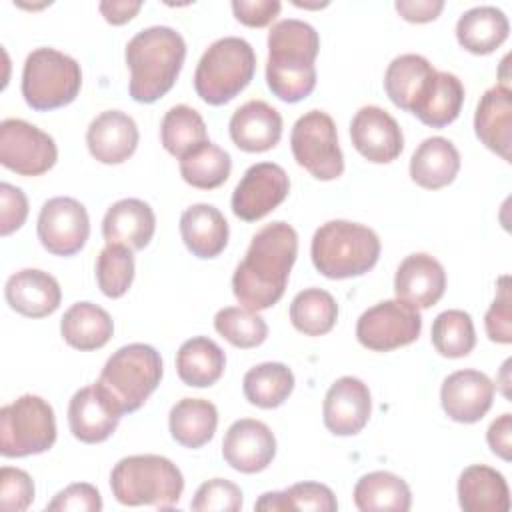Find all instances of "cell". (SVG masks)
Returning a JSON list of instances; mask_svg holds the SVG:
<instances>
[{
  "label": "cell",
  "mask_w": 512,
  "mask_h": 512,
  "mask_svg": "<svg viewBox=\"0 0 512 512\" xmlns=\"http://www.w3.org/2000/svg\"><path fill=\"white\" fill-rule=\"evenodd\" d=\"M296 256L298 234L288 222L278 220L260 228L232 276V292L240 306L254 312L272 308L284 296Z\"/></svg>",
  "instance_id": "6da1fadb"
},
{
  "label": "cell",
  "mask_w": 512,
  "mask_h": 512,
  "mask_svg": "<svg viewBox=\"0 0 512 512\" xmlns=\"http://www.w3.org/2000/svg\"><path fill=\"white\" fill-rule=\"evenodd\" d=\"M320 38L308 22L288 18L276 22L268 32L266 82L274 96L284 102H300L316 88L314 60Z\"/></svg>",
  "instance_id": "7a4b0ae2"
},
{
  "label": "cell",
  "mask_w": 512,
  "mask_h": 512,
  "mask_svg": "<svg viewBox=\"0 0 512 512\" xmlns=\"http://www.w3.org/2000/svg\"><path fill=\"white\" fill-rule=\"evenodd\" d=\"M124 58L132 100L152 104L172 90L186 58V42L170 26H150L130 38Z\"/></svg>",
  "instance_id": "3957f363"
},
{
  "label": "cell",
  "mask_w": 512,
  "mask_h": 512,
  "mask_svg": "<svg viewBox=\"0 0 512 512\" xmlns=\"http://www.w3.org/2000/svg\"><path fill=\"white\" fill-rule=\"evenodd\" d=\"M162 380V358L148 344L118 348L104 364L94 386L116 414L136 412Z\"/></svg>",
  "instance_id": "277c9868"
},
{
  "label": "cell",
  "mask_w": 512,
  "mask_h": 512,
  "mask_svg": "<svg viewBox=\"0 0 512 512\" xmlns=\"http://www.w3.org/2000/svg\"><path fill=\"white\" fill-rule=\"evenodd\" d=\"M310 256L314 268L326 278L342 280L362 276L376 266L380 240L364 224L330 220L314 232Z\"/></svg>",
  "instance_id": "5b68a950"
},
{
  "label": "cell",
  "mask_w": 512,
  "mask_h": 512,
  "mask_svg": "<svg viewBox=\"0 0 512 512\" xmlns=\"http://www.w3.org/2000/svg\"><path fill=\"white\" fill-rule=\"evenodd\" d=\"M114 498L124 506L172 508L178 504L184 478L178 466L156 454H136L118 460L110 474Z\"/></svg>",
  "instance_id": "8992f818"
},
{
  "label": "cell",
  "mask_w": 512,
  "mask_h": 512,
  "mask_svg": "<svg viewBox=\"0 0 512 512\" xmlns=\"http://www.w3.org/2000/svg\"><path fill=\"white\" fill-rule=\"evenodd\" d=\"M254 70L252 46L244 38L226 36L212 42L202 54L194 72V90L206 104L222 106L250 84Z\"/></svg>",
  "instance_id": "52a82bcc"
},
{
  "label": "cell",
  "mask_w": 512,
  "mask_h": 512,
  "mask_svg": "<svg viewBox=\"0 0 512 512\" xmlns=\"http://www.w3.org/2000/svg\"><path fill=\"white\" fill-rule=\"evenodd\" d=\"M82 86L80 64L54 48H36L26 56L22 96L32 110L48 112L76 100Z\"/></svg>",
  "instance_id": "ba28073f"
},
{
  "label": "cell",
  "mask_w": 512,
  "mask_h": 512,
  "mask_svg": "<svg viewBox=\"0 0 512 512\" xmlns=\"http://www.w3.org/2000/svg\"><path fill=\"white\" fill-rule=\"evenodd\" d=\"M56 442L52 406L34 394L0 408V452L6 458H24L50 450Z\"/></svg>",
  "instance_id": "9c48e42d"
},
{
  "label": "cell",
  "mask_w": 512,
  "mask_h": 512,
  "mask_svg": "<svg viewBox=\"0 0 512 512\" xmlns=\"http://www.w3.org/2000/svg\"><path fill=\"white\" fill-rule=\"evenodd\" d=\"M290 148L298 166L318 180H334L344 172L336 124L322 110H310L294 122Z\"/></svg>",
  "instance_id": "30bf717a"
},
{
  "label": "cell",
  "mask_w": 512,
  "mask_h": 512,
  "mask_svg": "<svg viewBox=\"0 0 512 512\" xmlns=\"http://www.w3.org/2000/svg\"><path fill=\"white\" fill-rule=\"evenodd\" d=\"M422 330V316L402 300H384L362 312L356 322L358 342L374 352H390L412 344Z\"/></svg>",
  "instance_id": "8fae6325"
},
{
  "label": "cell",
  "mask_w": 512,
  "mask_h": 512,
  "mask_svg": "<svg viewBox=\"0 0 512 512\" xmlns=\"http://www.w3.org/2000/svg\"><path fill=\"white\" fill-rule=\"evenodd\" d=\"M58 160V148L50 134L20 118L0 124V162L20 176H40Z\"/></svg>",
  "instance_id": "7c38bea8"
},
{
  "label": "cell",
  "mask_w": 512,
  "mask_h": 512,
  "mask_svg": "<svg viewBox=\"0 0 512 512\" xmlns=\"http://www.w3.org/2000/svg\"><path fill=\"white\" fill-rule=\"evenodd\" d=\"M36 230L44 250L54 256H74L90 236L88 212L76 198H50L40 208Z\"/></svg>",
  "instance_id": "4fadbf2b"
},
{
  "label": "cell",
  "mask_w": 512,
  "mask_h": 512,
  "mask_svg": "<svg viewBox=\"0 0 512 512\" xmlns=\"http://www.w3.org/2000/svg\"><path fill=\"white\" fill-rule=\"evenodd\" d=\"M290 190L288 174L274 162L252 164L232 194V212L244 222H256L278 208Z\"/></svg>",
  "instance_id": "5bb4252c"
},
{
  "label": "cell",
  "mask_w": 512,
  "mask_h": 512,
  "mask_svg": "<svg viewBox=\"0 0 512 512\" xmlns=\"http://www.w3.org/2000/svg\"><path fill=\"white\" fill-rule=\"evenodd\" d=\"M352 146L374 164H388L404 150L398 122L380 106H362L350 122Z\"/></svg>",
  "instance_id": "9a60e30c"
},
{
  "label": "cell",
  "mask_w": 512,
  "mask_h": 512,
  "mask_svg": "<svg viewBox=\"0 0 512 512\" xmlns=\"http://www.w3.org/2000/svg\"><path fill=\"white\" fill-rule=\"evenodd\" d=\"M222 456L226 464L242 474L262 472L276 456V438L264 422L242 418L226 430Z\"/></svg>",
  "instance_id": "2e32d148"
},
{
  "label": "cell",
  "mask_w": 512,
  "mask_h": 512,
  "mask_svg": "<svg viewBox=\"0 0 512 512\" xmlns=\"http://www.w3.org/2000/svg\"><path fill=\"white\" fill-rule=\"evenodd\" d=\"M370 412V390L360 378L342 376L324 396V426L336 436L358 434L368 424Z\"/></svg>",
  "instance_id": "e0dca14e"
},
{
  "label": "cell",
  "mask_w": 512,
  "mask_h": 512,
  "mask_svg": "<svg viewBox=\"0 0 512 512\" xmlns=\"http://www.w3.org/2000/svg\"><path fill=\"white\" fill-rule=\"evenodd\" d=\"M494 382L480 370L452 372L440 388V402L448 418L462 424L482 420L494 400Z\"/></svg>",
  "instance_id": "ac0fdd59"
},
{
  "label": "cell",
  "mask_w": 512,
  "mask_h": 512,
  "mask_svg": "<svg viewBox=\"0 0 512 512\" xmlns=\"http://www.w3.org/2000/svg\"><path fill=\"white\" fill-rule=\"evenodd\" d=\"M446 290L444 266L430 254L416 252L406 256L394 276L396 298L412 308L434 306Z\"/></svg>",
  "instance_id": "d6986e66"
},
{
  "label": "cell",
  "mask_w": 512,
  "mask_h": 512,
  "mask_svg": "<svg viewBox=\"0 0 512 512\" xmlns=\"http://www.w3.org/2000/svg\"><path fill=\"white\" fill-rule=\"evenodd\" d=\"M138 138L140 134L134 118L120 110L98 114L86 130L88 150L102 164L126 162L136 152Z\"/></svg>",
  "instance_id": "ffe728a7"
},
{
  "label": "cell",
  "mask_w": 512,
  "mask_h": 512,
  "mask_svg": "<svg viewBox=\"0 0 512 512\" xmlns=\"http://www.w3.org/2000/svg\"><path fill=\"white\" fill-rule=\"evenodd\" d=\"M6 302L26 318H44L58 310L62 290L58 280L36 268H24L12 274L4 286Z\"/></svg>",
  "instance_id": "44dd1931"
},
{
  "label": "cell",
  "mask_w": 512,
  "mask_h": 512,
  "mask_svg": "<svg viewBox=\"0 0 512 512\" xmlns=\"http://www.w3.org/2000/svg\"><path fill=\"white\" fill-rule=\"evenodd\" d=\"M232 142L244 152H266L280 142L282 116L264 100H248L230 118Z\"/></svg>",
  "instance_id": "7402d4cb"
},
{
  "label": "cell",
  "mask_w": 512,
  "mask_h": 512,
  "mask_svg": "<svg viewBox=\"0 0 512 512\" xmlns=\"http://www.w3.org/2000/svg\"><path fill=\"white\" fill-rule=\"evenodd\" d=\"M474 130L480 142L510 162L512 148V94L504 84L488 88L474 114Z\"/></svg>",
  "instance_id": "603a6c76"
},
{
  "label": "cell",
  "mask_w": 512,
  "mask_h": 512,
  "mask_svg": "<svg viewBox=\"0 0 512 512\" xmlns=\"http://www.w3.org/2000/svg\"><path fill=\"white\" fill-rule=\"evenodd\" d=\"M156 230V216L150 204L138 198L114 202L102 220V236L106 244H122L130 250L148 246Z\"/></svg>",
  "instance_id": "cb8c5ba5"
},
{
  "label": "cell",
  "mask_w": 512,
  "mask_h": 512,
  "mask_svg": "<svg viewBox=\"0 0 512 512\" xmlns=\"http://www.w3.org/2000/svg\"><path fill=\"white\" fill-rule=\"evenodd\" d=\"M118 422L120 414L114 412L94 384L80 388L68 404L70 432L84 444L108 440L118 428Z\"/></svg>",
  "instance_id": "d4e9b609"
},
{
  "label": "cell",
  "mask_w": 512,
  "mask_h": 512,
  "mask_svg": "<svg viewBox=\"0 0 512 512\" xmlns=\"http://www.w3.org/2000/svg\"><path fill=\"white\" fill-rule=\"evenodd\" d=\"M436 68L420 54L396 56L384 74V88L394 106L414 112L432 86Z\"/></svg>",
  "instance_id": "484cf974"
},
{
  "label": "cell",
  "mask_w": 512,
  "mask_h": 512,
  "mask_svg": "<svg viewBox=\"0 0 512 512\" xmlns=\"http://www.w3.org/2000/svg\"><path fill=\"white\" fill-rule=\"evenodd\" d=\"M458 502L464 512H508L506 478L486 464H472L458 478Z\"/></svg>",
  "instance_id": "4316f807"
},
{
  "label": "cell",
  "mask_w": 512,
  "mask_h": 512,
  "mask_svg": "<svg viewBox=\"0 0 512 512\" xmlns=\"http://www.w3.org/2000/svg\"><path fill=\"white\" fill-rule=\"evenodd\" d=\"M180 234L196 258H216L228 244V222L212 204H192L180 216Z\"/></svg>",
  "instance_id": "83f0119b"
},
{
  "label": "cell",
  "mask_w": 512,
  "mask_h": 512,
  "mask_svg": "<svg viewBox=\"0 0 512 512\" xmlns=\"http://www.w3.org/2000/svg\"><path fill=\"white\" fill-rule=\"evenodd\" d=\"M458 170L460 154L456 146L442 136H432L420 142L410 158V176L426 190L448 186L456 178Z\"/></svg>",
  "instance_id": "f1b7e54d"
},
{
  "label": "cell",
  "mask_w": 512,
  "mask_h": 512,
  "mask_svg": "<svg viewBox=\"0 0 512 512\" xmlns=\"http://www.w3.org/2000/svg\"><path fill=\"white\" fill-rule=\"evenodd\" d=\"M510 24L496 6H476L466 10L456 22L458 44L472 54H490L508 38Z\"/></svg>",
  "instance_id": "f546056e"
},
{
  "label": "cell",
  "mask_w": 512,
  "mask_h": 512,
  "mask_svg": "<svg viewBox=\"0 0 512 512\" xmlns=\"http://www.w3.org/2000/svg\"><path fill=\"white\" fill-rule=\"evenodd\" d=\"M60 332L68 346L88 352L108 344L114 332V322L98 304L76 302L64 312Z\"/></svg>",
  "instance_id": "4dcf8cb0"
},
{
  "label": "cell",
  "mask_w": 512,
  "mask_h": 512,
  "mask_svg": "<svg viewBox=\"0 0 512 512\" xmlns=\"http://www.w3.org/2000/svg\"><path fill=\"white\" fill-rule=\"evenodd\" d=\"M224 368V350L206 336H194L186 340L176 352V372L186 386H212L220 380Z\"/></svg>",
  "instance_id": "1f68e13d"
},
{
  "label": "cell",
  "mask_w": 512,
  "mask_h": 512,
  "mask_svg": "<svg viewBox=\"0 0 512 512\" xmlns=\"http://www.w3.org/2000/svg\"><path fill=\"white\" fill-rule=\"evenodd\" d=\"M172 438L186 448H202L208 444L218 426V410L204 398L178 400L168 416Z\"/></svg>",
  "instance_id": "d6a6232c"
},
{
  "label": "cell",
  "mask_w": 512,
  "mask_h": 512,
  "mask_svg": "<svg viewBox=\"0 0 512 512\" xmlns=\"http://www.w3.org/2000/svg\"><path fill=\"white\" fill-rule=\"evenodd\" d=\"M354 504L362 512H406L412 506V494L400 476L376 470L356 482Z\"/></svg>",
  "instance_id": "836d02e7"
},
{
  "label": "cell",
  "mask_w": 512,
  "mask_h": 512,
  "mask_svg": "<svg viewBox=\"0 0 512 512\" xmlns=\"http://www.w3.org/2000/svg\"><path fill=\"white\" fill-rule=\"evenodd\" d=\"M464 86L450 72H436L430 90L414 108V116L432 128H444L454 122L462 110Z\"/></svg>",
  "instance_id": "e575fe53"
},
{
  "label": "cell",
  "mask_w": 512,
  "mask_h": 512,
  "mask_svg": "<svg viewBox=\"0 0 512 512\" xmlns=\"http://www.w3.org/2000/svg\"><path fill=\"white\" fill-rule=\"evenodd\" d=\"M244 396L258 408H278L294 390V374L282 362H264L250 368L242 380Z\"/></svg>",
  "instance_id": "d590c367"
},
{
  "label": "cell",
  "mask_w": 512,
  "mask_h": 512,
  "mask_svg": "<svg viewBox=\"0 0 512 512\" xmlns=\"http://www.w3.org/2000/svg\"><path fill=\"white\" fill-rule=\"evenodd\" d=\"M160 140L166 152L180 160L208 140L206 124L198 110L186 104L172 106L162 118Z\"/></svg>",
  "instance_id": "8d00e7d4"
},
{
  "label": "cell",
  "mask_w": 512,
  "mask_h": 512,
  "mask_svg": "<svg viewBox=\"0 0 512 512\" xmlns=\"http://www.w3.org/2000/svg\"><path fill=\"white\" fill-rule=\"evenodd\" d=\"M230 170V154L224 148L212 144L210 140L180 158V174L184 182L200 190H212L222 186L228 180Z\"/></svg>",
  "instance_id": "74e56055"
},
{
  "label": "cell",
  "mask_w": 512,
  "mask_h": 512,
  "mask_svg": "<svg viewBox=\"0 0 512 512\" xmlns=\"http://www.w3.org/2000/svg\"><path fill=\"white\" fill-rule=\"evenodd\" d=\"M338 318L334 296L322 288H306L298 292L290 304L292 326L306 336H322L330 332Z\"/></svg>",
  "instance_id": "f35d334b"
},
{
  "label": "cell",
  "mask_w": 512,
  "mask_h": 512,
  "mask_svg": "<svg viewBox=\"0 0 512 512\" xmlns=\"http://www.w3.org/2000/svg\"><path fill=\"white\" fill-rule=\"evenodd\" d=\"M256 510L266 512H286V510H316L334 512L338 508L334 492L320 482H300L292 484L282 492H266L256 504Z\"/></svg>",
  "instance_id": "ab89813d"
},
{
  "label": "cell",
  "mask_w": 512,
  "mask_h": 512,
  "mask_svg": "<svg viewBox=\"0 0 512 512\" xmlns=\"http://www.w3.org/2000/svg\"><path fill=\"white\" fill-rule=\"evenodd\" d=\"M432 346L446 358L468 356L476 346V330L468 312L444 310L432 322Z\"/></svg>",
  "instance_id": "60d3db41"
},
{
  "label": "cell",
  "mask_w": 512,
  "mask_h": 512,
  "mask_svg": "<svg viewBox=\"0 0 512 512\" xmlns=\"http://www.w3.org/2000/svg\"><path fill=\"white\" fill-rule=\"evenodd\" d=\"M216 332L236 348H256L268 336L264 318L244 306H228L214 316Z\"/></svg>",
  "instance_id": "b9f144b4"
},
{
  "label": "cell",
  "mask_w": 512,
  "mask_h": 512,
  "mask_svg": "<svg viewBox=\"0 0 512 512\" xmlns=\"http://www.w3.org/2000/svg\"><path fill=\"white\" fill-rule=\"evenodd\" d=\"M134 280L132 250L122 244H106L96 260V282L104 296L120 298Z\"/></svg>",
  "instance_id": "7bdbcfd3"
},
{
  "label": "cell",
  "mask_w": 512,
  "mask_h": 512,
  "mask_svg": "<svg viewBox=\"0 0 512 512\" xmlns=\"http://www.w3.org/2000/svg\"><path fill=\"white\" fill-rule=\"evenodd\" d=\"M190 508L196 512H238L242 508V490L224 478H212L196 490Z\"/></svg>",
  "instance_id": "ee69618b"
},
{
  "label": "cell",
  "mask_w": 512,
  "mask_h": 512,
  "mask_svg": "<svg viewBox=\"0 0 512 512\" xmlns=\"http://www.w3.org/2000/svg\"><path fill=\"white\" fill-rule=\"evenodd\" d=\"M34 500V482L28 472L12 466L0 470V508L6 512L26 510Z\"/></svg>",
  "instance_id": "f6af8a7d"
},
{
  "label": "cell",
  "mask_w": 512,
  "mask_h": 512,
  "mask_svg": "<svg viewBox=\"0 0 512 512\" xmlns=\"http://www.w3.org/2000/svg\"><path fill=\"white\" fill-rule=\"evenodd\" d=\"M510 278L502 276L498 280V292L494 302L490 304L484 324H486V334L492 342L498 344H510L512 342V320H510Z\"/></svg>",
  "instance_id": "bcb514c9"
},
{
  "label": "cell",
  "mask_w": 512,
  "mask_h": 512,
  "mask_svg": "<svg viewBox=\"0 0 512 512\" xmlns=\"http://www.w3.org/2000/svg\"><path fill=\"white\" fill-rule=\"evenodd\" d=\"M46 510L98 512V510H102V496L96 490V486L86 484V482H78V484H70L62 492H58L54 496V500L46 504Z\"/></svg>",
  "instance_id": "7dc6e473"
},
{
  "label": "cell",
  "mask_w": 512,
  "mask_h": 512,
  "mask_svg": "<svg viewBox=\"0 0 512 512\" xmlns=\"http://www.w3.org/2000/svg\"><path fill=\"white\" fill-rule=\"evenodd\" d=\"M26 216H28L26 194L8 182H2L0 184V234L8 236L16 232L26 222Z\"/></svg>",
  "instance_id": "c3c4849f"
},
{
  "label": "cell",
  "mask_w": 512,
  "mask_h": 512,
  "mask_svg": "<svg viewBox=\"0 0 512 512\" xmlns=\"http://www.w3.org/2000/svg\"><path fill=\"white\" fill-rule=\"evenodd\" d=\"M282 4L278 0H234L232 12L238 22L250 28L268 26L280 12Z\"/></svg>",
  "instance_id": "681fc988"
},
{
  "label": "cell",
  "mask_w": 512,
  "mask_h": 512,
  "mask_svg": "<svg viewBox=\"0 0 512 512\" xmlns=\"http://www.w3.org/2000/svg\"><path fill=\"white\" fill-rule=\"evenodd\" d=\"M394 8L398 10V14L404 20L424 24V22H432L440 16L444 2L442 0H398L394 4Z\"/></svg>",
  "instance_id": "f907efd6"
},
{
  "label": "cell",
  "mask_w": 512,
  "mask_h": 512,
  "mask_svg": "<svg viewBox=\"0 0 512 512\" xmlns=\"http://www.w3.org/2000/svg\"><path fill=\"white\" fill-rule=\"evenodd\" d=\"M486 440H488V446H490V450L496 454V456H500L502 460H510V452H512V414H502V416H498L492 424H490V428H488V432H486Z\"/></svg>",
  "instance_id": "816d5d0a"
},
{
  "label": "cell",
  "mask_w": 512,
  "mask_h": 512,
  "mask_svg": "<svg viewBox=\"0 0 512 512\" xmlns=\"http://www.w3.org/2000/svg\"><path fill=\"white\" fill-rule=\"evenodd\" d=\"M100 14L108 24L120 26L130 22L138 10L142 8V2H128V0H112V2H100Z\"/></svg>",
  "instance_id": "f5cc1de1"
}]
</instances>
